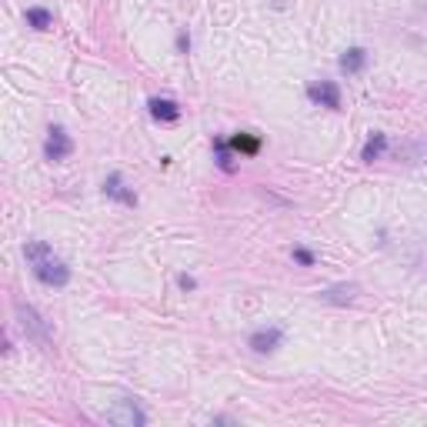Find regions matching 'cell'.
<instances>
[{"mask_svg":"<svg viewBox=\"0 0 427 427\" xmlns=\"http://www.w3.org/2000/svg\"><path fill=\"white\" fill-rule=\"evenodd\" d=\"M290 257L297 260V264H304V267H314V254H310L307 247H294V250H290Z\"/></svg>","mask_w":427,"mask_h":427,"instance_id":"obj_15","label":"cell"},{"mask_svg":"<svg viewBox=\"0 0 427 427\" xmlns=\"http://www.w3.org/2000/svg\"><path fill=\"white\" fill-rule=\"evenodd\" d=\"M214 157H217V167L227 170V174L237 167V164H234V153H230V144H227V140H220V137L214 140Z\"/></svg>","mask_w":427,"mask_h":427,"instance_id":"obj_14","label":"cell"},{"mask_svg":"<svg viewBox=\"0 0 427 427\" xmlns=\"http://www.w3.org/2000/svg\"><path fill=\"white\" fill-rule=\"evenodd\" d=\"M384 151H387V137L384 134H374V137L364 144V151H361V160H367V164H374V160H381Z\"/></svg>","mask_w":427,"mask_h":427,"instance_id":"obj_13","label":"cell"},{"mask_svg":"<svg viewBox=\"0 0 427 427\" xmlns=\"http://www.w3.org/2000/svg\"><path fill=\"white\" fill-rule=\"evenodd\" d=\"M280 340H284V331L280 327H260V331H254L250 334V351L254 354H274L277 347H280Z\"/></svg>","mask_w":427,"mask_h":427,"instance_id":"obj_6","label":"cell"},{"mask_svg":"<svg viewBox=\"0 0 427 427\" xmlns=\"http://www.w3.org/2000/svg\"><path fill=\"white\" fill-rule=\"evenodd\" d=\"M357 284H337V287H327L320 290V301H327V304H351L354 297H357Z\"/></svg>","mask_w":427,"mask_h":427,"instance_id":"obj_10","label":"cell"},{"mask_svg":"<svg viewBox=\"0 0 427 427\" xmlns=\"http://www.w3.org/2000/svg\"><path fill=\"white\" fill-rule=\"evenodd\" d=\"M110 424H121V427H144L147 424V414L137 407V400H130V397H123V400H114L104 414Z\"/></svg>","mask_w":427,"mask_h":427,"instance_id":"obj_3","label":"cell"},{"mask_svg":"<svg viewBox=\"0 0 427 427\" xmlns=\"http://www.w3.org/2000/svg\"><path fill=\"white\" fill-rule=\"evenodd\" d=\"M27 27H33V31H50L54 27V14L47 10V7H27Z\"/></svg>","mask_w":427,"mask_h":427,"instance_id":"obj_12","label":"cell"},{"mask_svg":"<svg viewBox=\"0 0 427 427\" xmlns=\"http://www.w3.org/2000/svg\"><path fill=\"white\" fill-rule=\"evenodd\" d=\"M177 284H181L183 290H194V287H197V280H194V277H187V274L177 277Z\"/></svg>","mask_w":427,"mask_h":427,"instance_id":"obj_16","label":"cell"},{"mask_svg":"<svg viewBox=\"0 0 427 427\" xmlns=\"http://www.w3.org/2000/svg\"><path fill=\"white\" fill-rule=\"evenodd\" d=\"M230 151H237L241 157H254L260 151V137L254 130H237L234 137H230Z\"/></svg>","mask_w":427,"mask_h":427,"instance_id":"obj_9","label":"cell"},{"mask_svg":"<svg viewBox=\"0 0 427 427\" xmlns=\"http://www.w3.org/2000/svg\"><path fill=\"white\" fill-rule=\"evenodd\" d=\"M307 100L317 107H327V110H340V87L334 80H317L307 87Z\"/></svg>","mask_w":427,"mask_h":427,"instance_id":"obj_5","label":"cell"},{"mask_svg":"<svg viewBox=\"0 0 427 427\" xmlns=\"http://www.w3.org/2000/svg\"><path fill=\"white\" fill-rule=\"evenodd\" d=\"M17 320H20V327H24V334L31 337L33 344H40L44 351H54V337H50V327H47V320L33 310L31 304H24V301H17Z\"/></svg>","mask_w":427,"mask_h":427,"instance_id":"obj_2","label":"cell"},{"mask_svg":"<svg viewBox=\"0 0 427 427\" xmlns=\"http://www.w3.org/2000/svg\"><path fill=\"white\" fill-rule=\"evenodd\" d=\"M177 47H181V50H187V47H190V37H187L183 31H181V37H177Z\"/></svg>","mask_w":427,"mask_h":427,"instance_id":"obj_17","label":"cell"},{"mask_svg":"<svg viewBox=\"0 0 427 427\" xmlns=\"http://www.w3.org/2000/svg\"><path fill=\"white\" fill-rule=\"evenodd\" d=\"M147 107H151L153 121H164V123L181 121V104H177V100H170V97H153Z\"/></svg>","mask_w":427,"mask_h":427,"instance_id":"obj_8","label":"cell"},{"mask_svg":"<svg viewBox=\"0 0 427 427\" xmlns=\"http://www.w3.org/2000/svg\"><path fill=\"white\" fill-rule=\"evenodd\" d=\"M104 197L110 200H117V204H123V207H137V194L123 183L121 174H107V181H104Z\"/></svg>","mask_w":427,"mask_h":427,"instance_id":"obj_7","label":"cell"},{"mask_svg":"<svg viewBox=\"0 0 427 427\" xmlns=\"http://www.w3.org/2000/svg\"><path fill=\"white\" fill-rule=\"evenodd\" d=\"M367 67V50L364 47H351V50H344L340 54V70L344 74H361Z\"/></svg>","mask_w":427,"mask_h":427,"instance_id":"obj_11","label":"cell"},{"mask_svg":"<svg viewBox=\"0 0 427 427\" xmlns=\"http://www.w3.org/2000/svg\"><path fill=\"white\" fill-rule=\"evenodd\" d=\"M74 153V140H70V134L63 130V127H50L47 130V140H44V157L47 160H54V164H61V160H67Z\"/></svg>","mask_w":427,"mask_h":427,"instance_id":"obj_4","label":"cell"},{"mask_svg":"<svg viewBox=\"0 0 427 427\" xmlns=\"http://www.w3.org/2000/svg\"><path fill=\"white\" fill-rule=\"evenodd\" d=\"M24 257L31 264V274L37 277L44 287H67V284H70V267L50 250V244L31 241V244L24 247Z\"/></svg>","mask_w":427,"mask_h":427,"instance_id":"obj_1","label":"cell"}]
</instances>
